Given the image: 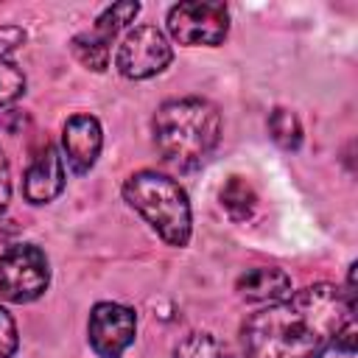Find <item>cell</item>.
Masks as SVG:
<instances>
[{
	"mask_svg": "<svg viewBox=\"0 0 358 358\" xmlns=\"http://www.w3.org/2000/svg\"><path fill=\"white\" fill-rule=\"evenodd\" d=\"M221 140V115L204 98L165 101L154 115V143L165 162L193 171Z\"/></svg>",
	"mask_w": 358,
	"mask_h": 358,
	"instance_id": "2",
	"label": "cell"
},
{
	"mask_svg": "<svg viewBox=\"0 0 358 358\" xmlns=\"http://www.w3.org/2000/svg\"><path fill=\"white\" fill-rule=\"evenodd\" d=\"M241 299L246 302H277L291 294V277L274 266H257L238 277L235 282Z\"/></svg>",
	"mask_w": 358,
	"mask_h": 358,
	"instance_id": "10",
	"label": "cell"
},
{
	"mask_svg": "<svg viewBox=\"0 0 358 358\" xmlns=\"http://www.w3.org/2000/svg\"><path fill=\"white\" fill-rule=\"evenodd\" d=\"M8 199H11V173H8V159L0 151V215L8 207Z\"/></svg>",
	"mask_w": 358,
	"mask_h": 358,
	"instance_id": "20",
	"label": "cell"
},
{
	"mask_svg": "<svg viewBox=\"0 0 358 358\" xmlns=\"http://www.w3.org/2000/svg\"><path fill=\"white\" fill-rule=\"evenodd\" d=\"M50 282L48 257L34 243L8 246L0 255V296L8 302H34Z\"/></svg>",
	"mask_w": 358,
	"mask_h": 358,
	"instance_id": "4",
	"label": "cell"
},
{
	"mask_svg": "<svg viewBox=\"0 0 358 358\" xmlns=\"http://www.w3.org/2000/svg\"><path fill=\"white\" fill-rule=\"evenodd\" d=\"M173 358H229L224 344L210 333H190L179 341Z\"/></svg>",
	"mask_w": 358,
	"mask_h": 358,
	"instance_id": "14",
	"label": "cell"
},
{
	"mask_svg": "<svg viewBox=\"0 0 358 358\" xmlns=\"http://www.w3.org/2000/svg\"><path fill=\"white\" fill-rule=\"evenodd\" d=\"M22 92H25V76L20 64L0 59V106L17 101Z\"/></svg>",
	"mask_w": 358,
	"mask_h": 358,
	"instance_id": "17",
	"label": "cell"
},
{
	"mask_svg": "<svg viewBox=\"0 0 358 358\" xmlns=\"http://www.w3.org/2000/svg\"><path fill=\"white\" fill-rule=\"evenodd\" d=\"M229 31V11L224 3L187 0L168 11V34L179 45H221Z\"/></svg>",
	"mask_w": 358,
	"mask_h": 358,
	"instance_id": "5",
	"label": "cell"
},
{
	"mask_svg": "<svg viewBox=\"0 0 358 358\" xmlns=\"http://www.w3.org/2000/svg\"><path fill=\"white\" fill-rule=\"evenodd\" d=\"M109 42H112L109 36H103V34H98V31L92 28V31L78 34V36L73 39V53L78 56V62H81L84 67L101 73V70H106V64H109Z\"/></svg>",
	"mask_w": 358,
	"mask_h": 358,
	"instance_id": "12",
	"label": "cell"
},
{
	"mask_svg": "<svg viewBox=\"0 0 358 358\" xmlns=\"http://www.w3.org/2000/svg\"><path fill=\"white\" fill-rule=\"evenodd\" d=\"M344 294L330 282L308 285L246 319L241 330L246 358H313L355 319Z\"/></svg>",
	"mask_w": 358,
	"mask_h": 358,
	"instance_id": "1",
	"label": "cell"
},
{
	"mask_svg": "<svg viewBox=\"0 0 358 358\" xmlns=\"http://www.w3.org/2000/svg\"><path fill=\"white\" fill-rule=\"evenodd\" d=\"M62 143H64V154H67L70 168L76 173H87L101 154V143H103L101 123L92 115H76L64 123Z\"/></svg>",
	"mask_w": 358,
	"mask_h": 358,
	"instance_id": "8",
	"label": "cell"
},
{
	"mask_svg": "<svg viewBox=\"0 0 358 358\" xmlns=\"http://www.w3.org/2000/svg\"><path fill=\"white\" fill-rule=\"evenodd\" d=\"M25 42V31L17 25H0V59Z\"/></svg>",
	"mask_w": 358,
	"mask_h": 358,
	"instance_id": "19",
	"label": "cell"
},
{
	"mask_svg": "<svg viewBox=\"0 0 358 358\" xmlns=\"http://www.w3.org/2000/svg\"><path fill=\"white\" fill-rule=\"evenodd\" d=\"M17 344H20V338H17V324H14L11 313L0 305V358H11V355L17 352Z\"/></svg>",
	"mask_w": 358,
	"mask_h": 358,
	"instance_id": "18",
	"label": "cell"
},
{
	"mask_svg": "<svg viewBox=\"0 0 358 358\" xmlns=\"http://www.w3.org/2000/svg\"><path fill=\"white\" fill-rule=\"evenodd\" d=\"M25 199L34 204H48L64 190V162L53 145H45L25 171Z\"/></svg>",
	"mask_w": 358,
	"mask_h": 358,
	"instance_id": "9",
	"label": "cell"
},
{
	"mask_svg": "<svg viewBox=\"0 0 358 358\" xmlns=\"http://www.w3.org/2000/svg\"><path fill=\"white\" fill-rule=\"evenodd\" d=\"M358 336H355V319H350L338 333H336V338L324 347V350H319L313 358H358Z\"/></svg>",
	"mask_w": 358,
	"mask_h": 358,
	"instance_id": "16",
	"label": "cell"
},
{
	"mask_svg": "<svg viewBox=\"0 0 358 358\" xmlns=\"http://www.w3.org/2000/svg\"><path fill=\"white\" fill-rule=\"evenodd\" d=\"M90 344L101 358H120L134 341L137 316L131 308L117 302H98L90 313Z\"/></svg>",
	"mask_w": 358,
	"mask_h": 358,
	"instance_id": "7",
	"label": "cell"
},
{
	"mask_svg": "<svg viewBox=\"0 0 358 358\" xmlns=\"http://www.w3.org/2000/svg\"><path fill=\"white\" fill-rule=\"evenodd\" d=\"M173 59V50L165 39V34L154 25H137L131 28L117 53H115V67L123 78H151L162 73Z\"/></svg>",
	"mask_w": 358,
	"mask_h": 358,
	"instance_id": "6",
	"label": "cell"
},
{
	"mask_svg": "<svg viewBox=\"0 0 358 358\" xmlns=\"http://www.w3.org/2000/svg\"><path fill=\"white\" fill-rule=\"evenodd\" d=\"M137 11H140V3H115V6H109V8L95 20V31L112 39L120 28H126V25L137 17Z\"/></svg>",
	"mask_w": 358,
	"mask_h": 358,
	"instance_id": "15",
	"label": "cell"
},
{
	"mask_svg": "<svg viewBox=\"0 0 358 358\" xmlns=\"http://www.w3.org/2000/svg\"><path fill=\"white\" fill-rule=\"evenodd\" d=\"M123 199L157 229L165 243L185 246L190 241L187 193L171 176L157 171H137L123 182Z\"/></svg>",
	"mask_w": 358,
	"mask_h": 358,
	"instance_id": "3",
	"label": "cell"
},
{
	"mask_svg": "<svg viewBox=\"0 0 358 358\" xmlns=\"http://www.w3.org/2000/svg\"><path fill=\"white\" fill-rule=\"evenodd\" d=\"M268 131H271V140L285 151H296L299 143H302V126H299V117L291 109L277 106L268 115Z\"/></svg>",
	"mask_w": 358,
	"mask_h": 358,
	"instance_id": "13",
	"label": "cell"
},
{
	"mask_svg": "<svg viewBox=\"0 0 358 358\" xmlns=\"http://www.w3.org/2000/svg\"><path fill=\"white\" fill-rule=\"evenodd\" d=\"M221 204L232 221H246L257 207V196L243 176H229V182L221 187Z\"/></svg>",
	"mask_w": 358,
	"mask_h": 358,
	"instance_id": "11",
	"label": "cell"
}]
</instances>
